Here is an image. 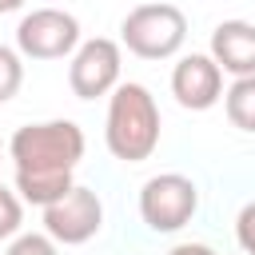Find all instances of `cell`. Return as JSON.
Here are the masks:
<instances>
[{"instance_id":"obj_6","label":"cell","mask_w":255,"mask_h":255,"mask_svg":"<svg viewBox=\"0 0 255 255\" xmlns=\"http://www.w3.org/2000/svg\"><path fill=\"white\" fill-rule=\"evenodd\" d=\"M100 223H104V203L92 187H72L68 195H60L56 203L44 207V227L64 247L88 243L100 231Z\"/></svg>"},{"instance_id":"obj_13","label":"cell","mask_w":255,"mask_h":255,"mask_svg":"<svg viewBox=\"0 0 255 255\" xmlns=\"http://www.w3.org/2000/svg\"><path fill=\"white\" fill-rule=\"evenodd\" d=\"M8 255H60V251H56V239L52 235H20L8 247Z\"/></svg>"},{"instance_id":"obj_16","label":"cell","mask_w":255,"mask_h":255,"mask_svg":"<svg viewBox=\"0 0 255 255\" xmlns=\"http://www.w3.org/2000/svg\"><path fill=\"white\" fill-rule=\"evenodd\" d=\"M16 8H24V0H0V12H16Z\"/></svg>"},{"instance_id":"obj_9","label":"cell","mask_w":255,"mask_h":255,"mask_svg":"<svg viewBox=\"0 0 255 255\" xmlns=\"http://www.w3.org/2000/svg\"><path fill=\"white\" fill-rule=\"evenodd\" d=\"M211 60L231 72L235 80L255 76V24L251 20H223L211 32Z\"/></svg>"},{"instance_id":"obj_8","label":"cell","mask_w":255,"mask_h":255,"mask_svg":"<svg viewBox=\"0 0 255 255\" xmlns=\"http://www.w3.org/2000/svg\"><path fill=\"white\" fill-rule=\"evenodd\" d=\"M171 96L191 112L215 108L219 96H223V68L211 56H199V52L183 56L175 64V72H171Z\"/></svg>"},{"instance_id":"obj_2","label":"cell","mask_w":255,"mask_h":255,"mask_svg":"<svg viewBox=\"0 0 255 255\" xmlns=\"http://www.w3.org/2000/svg\"><path fill=\"white\" fill-rule=\"evenodd\" d=\"M108 151L124 163H139L159 143V108L143 84H120L108 100Z\"/></svg>"},{"instance_id":"obj_12","label":"cell","mask_w":255,"mask_h":255,"mask_svg":"<svg viewBox=\"0 0 255 255\" xmlns=\"http://www.w3.org/2000/svg\"><path fill=\"white\" fill-rule=\"evenodd\" d=\"M20 219H24V211H20V199L0 183V239H8V235H16L20 231Z\"/></svg>"},{"instance_id":"obj_3","label":"cell","mask_w":255,"mask_h":255,"mask_svg":"<svg viewBox=\"0 0 255 255\" xmlns=\"http://www.w3.org/2000/svg\"><path fill=\"white\" fill-rule=\"evenodd\" d=\"M120 36L139 60H167L187 40V16L175 4H139L124 16Z\"/></svg>"},{"instance_id":"obj_10","label":"cell","mask_w":255,"mask_h":255,"mask_svg":"<svg viewBox=\"0 0 255 255\" xmlns=\"http://www.w3.org/2000/svg\"><path fill=\"white\" fill-rule=\"evenodd\" d=\"M223 108H227V120H231L239 131H255V76L235 80V84L223 92Z\"/></svg>"},{"instance_id":"obj_1","label":"cell","mask_w":255,"mask_h":255,"mask_svg":"<svg viewBox=\"0 0 255 255\" xmlns=\"http://www.w3.org/2000/svg\"><path fill=\"white\" fill-rule=\"evenodd\" d=\"M8 151L16 159V191L28 203L48 207L76 187L72 171L84 155V131L72 120L24 124V128H16Z\"/></svg>"},{"instance_id":"obj_4","label":"cell","mask_w":255,"mask_h":255,"mask_svg":"<svg viewBox=\"0 0 255 255\" xmlns=\"http://www.w3.org/2000/svg\"><path fill=\"white\" fill-rule=\"evenodd\" d=\"M199 207V187L187 175H151L139 191V215L151 231H179Z\"/></svg>"},{"instance_id":"obj_14","label":"cell","mask_w":255,"mask_h":255,"mask_svg":"<svg viewBox=\"0 0 255 255\" xmlns=\"http://www.w3.org/2000/svg\"><path fill=\"white\" fill-rule=\"evenodd\" d=\"M235 235H239V247L247 255H255V203H247L235 219Z\"/></svg>"},{"instance_id":"obj_15","label":"cell","mask_w":255,"mask_h":255,"mask_svg":"<svg viewBox=\"0 0 255 255\" xmlns=\"http://www.w3.org/2000/svg\"><path fill=\"white\" fill-rule=\"evenodd\" d=\"M167 255H215L207 243H179V247H171Z\"/></svg>"},{"instance_id":"obj_11","label":"cell","mask_w":255,"mask_h":255,"mask_svg":"<svg viewBox=\"0 0 255 255\" xmlns=\"http://www.w3.org/2000/svg\"><path fill=\"white\" fill-rule=\"evenodd\" d=\"M20 84H24V64H20V56L0 44V104L12 100V96L20 92Z\"/></svg>"},{"instance_id":"obj_5","label":"cell","mask_w":255,"mask_h":255,"mask_svg":"<svg viewBox=\"0 0 255 255\" xmlns=\"http://www.w3.org/2000/svg\"><path fill=\"white\" fill-rule=\"evenodd\" d=\"M80 44V20L64 8H36L16 28V48L32 60H60Z\"/></svg>"},{"instance_id":"obj_7","label":"cell","mask_w":255,"mask_h":255,"mask_svg":"<svg viewBox=\"0 0 255 255\" xmlns=\"http://www.w3.org/2000/svg\"><path fill=\"white\" fill-rule=\"evenodd\" d=\"M120 44L116 40H84L72 56V68H68V84L80 100H96V96H108L120 88Z\"/></svg>"}]
</instances>
